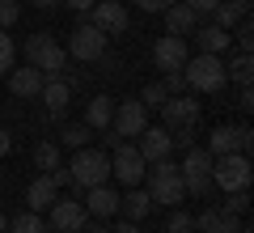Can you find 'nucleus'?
Listing matches in <instances>:
<instances>
[{"mask_svg":"<svg viewBox=\"0 0 254 233\" xmlns=\"http://www.w3.org/2000/svg\"><path fill=\"white\" fill-rule=\"evenodd\" d=\"M47 212H51L47 229H55V233H81V225L89 221V212H85L81 199H60L55 195V204L47 208Z\"/></svg>","mask_w":254,"mask_h":233,"instance_id":"f8f14e48","label":"nucleus"},{"mask_svg":"<svg viewBox=\"0 0 254 233\" xmlns=\"http://www.w3.org/2000/svg\"><path fill=\"white\" fill-rule=\"evenodd\" d=\"M81 204H85V212H89L93 221H110V216L119 212V191L102 182V187H89V191H85Z\"/></svg>","mask_w":254,"mask_h":233,"instance_id":"4468645a","label":"nucleus"},{"mask_svg":"<svg viewBox=\"0 0 254 233\" xmlns=\"http://www.w3.org/2000/svg\"><path fill=\"white\" fill-rule=\"evenodd\" d=\"M136 149H140V157H144V161H165V157L174 153V140H170V132H165V127H144Z\"/></svg>","mask_w":254,"mask_h":233,"instance_id":"dca6fc26","label":"nucleus"},{"mask_svg":"<svg viewBox=\"0 0 254 233\" xmlns=\"http://www.w3.org/2000/svg\"><path fill=\"white\" fill-rule=\"evenodd\" d=\"M47 85V77L34 68V64H26V68H9V89L17 93V98H38Z\"/></svg>","mask_w":254,"mask_h":233,"instance_id":"f3484780","label":"nucleus"},{"mask_svg":"<svg viewBox=\"0 0 254 233\" xmlns=\"http://www.w3.org/2000/svg\"><path fill=\"white\" fill-rule=\"evenodd\" d=\"M55 195H60L55 178H51V174H38V178L26 187V208H30V212H47V208L55 204Z\"/></svg>","mask_w":254,"mask_h":233,"instance_id":"a211bd4d","label":"nucleus"},{"mask_svg":"<svg viewBox=\"0 0 254 233\" xmlns=\"http://www.w3.org/2000/svg\"><path fill=\"white\" fill-rule=\"evenodd\" d=\"M68 9H76V13H85V9H93V0H64Z\"/></svg>","mask_w":254,"mask_h":233,"instance_id":"a19ab883","label":"nucleus"},{"mask_svg":"<svg viewBox=\"0 0 254 233\" xmlns=\"http://www.w3.org/2000/svg\"><path fill=\"white\" fill-rule=\"evenodd\" d=\"M26 60L43 72L47 81H55V77H64V72H68V51L55 43L51 30H38V34L26 38Z\"/></svg>","mask_w":254,"mask_h":233,"instance_id":"f03ea898","label":"nucleus"},{"mask_svg":"<svg viewBox=\"0 0 254 233\" xmlns=\"http://www.w3.org/2000/svg\"><path fill=\"white\" fill-rule=\"evenodd\" d=\"M110 115H115V98H106V93H93L85 102V127H93V132H106Z\"/></svg>","mask_w":254,"mask_h":233,"instance_id":"b1692460","label":"nucleus"},{"mask_svg":"<svg viewBox=\"0 0 254 233\" xmlns=\"http://www.w3.org/2000/svg\"><path fill=\"white\" fill-rule=\"evenodd\" d=\"M51 233H55V229H51Z\"/></svg>","mask_w":254,"mask_h":233,"instance_id":"de8ad7c7","label":"nucleus"},{"mask_svg":"<svg viewBox=\"0 0 254 233\" xmlns=\"http://www.w3.org/2000/svg\"><path fill=\"white\" fill-rule=\"evenodd\" d=\"M182 77H187V89H199V93H220L229 85L225 77V60L212 51H199L195 60L182 64Z\"/></svg>","mask_w":254,"mask_h":233,"instance_id":"7ed1b4c3","label":"nucleus"},{"mask_svg":"<svg viewBox=\"0 0 254 233\" xmlns=\"http://www.w3.org/2000/svg\"><path fill=\"white\" fill-rule=\"evenodd\" d=\"M30 4H34V9H55L60 0H30Z\"/></svg>","mask_w":254,"mask_h":233,"instance_id":"37998d69","label":"nucleus"},{"mask_svg":"<svg viewBox=\"0 0 254 233\" xmlns=\"http://www.w3.org/2000/svg\"><path fill=\"white\" fill-rule=\"evenodd\" d=\"M225 77H229V81H237V85H250V81H254V55L237 51L233 60L225 64Z\"/></svg>","mask_w":254,"mask_h":233,"instance_id":"a878e982","label":"nucleus"},{"mask_svg":"<svg viewBox=\"0 0 254 233\" xmlns=\"http://www.w3.org/2000/svg\"><path fill=\"white\" fill-rule=\"evenodd\" d=\"M148 161L140 157L136 144H115V157H110V178H119L123 187H140L144 182Z\"/></svg>","mask_w":254,"mask_h":233,"instance_id":"1a4fd4ad","label":"nucleus"},{"mask_svg":"<svg viewBox=\"0 0 254 233\" xmlns=\"http://www.w3.org/2000/svg\"><path fill=\"white\" fill-rule=\"evenodd\" d=\"M237 225H242V216L225 212V208H208V212H199L195 229L199 233H237Z\"/></svg>","mask_w":254,"mask_h":233,"instance_id":"4be33fe9","label":"nucleus"},{"mask_svg":"<svg viewBox=\"0 0 254 233\" xmlns=\"http://www.w3.org/2000/svg\"><path fill=\"white\" fill-rule=\"evenodd\" d=\"M187 4H190V9H195V17H212V9H216V4H220V0H187Z\"/></svg>","mask_w":254,"mask_h":233,"instance_id":"c9c22d12","label":"nucleus"},{"mask_svg":"<svg viewBox=\"0 0 254 233\" xmlns=\"http://www.w3.org/2000/svg\"><path fill=\"white\" fill-rule=\"evenodd\" d=\"M250 149H254V132L246 123H225V127H216V132L208 136L212 157H225V153H246V157H250Z\"/></svg>","mask_w":254,"mask_h":233,"instance_id":"9d476101","label":"nucleus"},{"mask_svg":"<svg viewBox=\"0 0 254 233\" xmlns=\"http://www.w3.org/2000/svg\"><path fill=\"white\" fill-rule=\"evenodd\" d=\"M68 174H72V187H102V182H110V157L102 149H76V157L68 161Z\"/></svg>","mask_w":254,"mask_h":233,"instance_id":"20e7f679","label":"nucleus"},{"mask_svg":"<svg viewBox=\"0 0 254 233\" xmlns=\"http://www.w3.org/2000/svg\"><path fill=\"white\" fill-rule=\"evenodd\" d=\"M9 144H13V140H9V132H4V127H0V157H4V153H9Z\"/></svg>","mask_w":254,"mask_h":233,"instance_id":"79ce46f5","label":"nucleus"},{"mask_svg":"<svg viewBox=\"0 0 254 233\" xmlns=\"http://www.w3.org/2000/svg\"><path fill=\"white\" fill-rule=\"evenodd\" d=\"M38 98L47 102V110H51L55 119H64V115H68V98H72V85L64 81V77H55V81H47V85H43V93H38Z\"/></svg>","mask_w":254,"mask_h":233,"instance_id":"5701e85b","label":"nucleus"},{"mask_svg":"<svg viewBox=\"0 0 254 233\" xmlns=\"http://www.w3.org/2000/svg\"><path fill=\"white\" fill-rule=\"evenodd\" d=\"M13 60H17V47H13V38L4 34V30H0V77H4V72L13 68Z\"/></svg>","mask_w":254,"mask_h":233,"instance_id":"473e14b6","label":"nucleus"},{"mask_svg":"<svg viewBox=\"0 0 254 233\" xmlns=\"http://www.w3.org/2000/svg\"><path fill=\"white\" fill-rule=\"evenodd\" d=\"M165 233H195V216L182 212V208H174L170 221H165Z\"/></svg>","mask_w":254,"mask_h":233,"instance_id":"7c9ffc66","label":"nucleus"},{"mask_svg":"<svg viewBox=\"0 0 254 233\" xmlns=\"http://www.w3.org/2000/svg\"><path fill=\"white\" fill-rule=\"evenodd\" d=\"M34 165H38V170H43V174H51V170H60V144H55V140H43V144H38V149H34Z\"/></svg>","mask_w":254,"mask_h":233,"instance_id":"bb28decb","label":"nucleus"},{"mask_svg":"<svg viewBox=\"0 0 254 233\" xmlns=\"http://www.w3.org/2000/svg\"><path fill=\"white\" fill-rule=\"evenodd\" d=\"M242 17H250V0H220L216 9H212V21L220 30H233Z\"/></svg>","mask_w":254,"mask_h":233,"instance_id":"393cba45","label":"nucleus"},{"mask_svg":"<svg viewBox=\"0 0 254 233\" xmlns=\"http://www.w3.org/2000/svg\"><path fill=\"white\" fill-rule=\"evenodd\" d=\"M89 136H93V127H85V123H68L60 132V144L64 149H85L89 144Z\"/></svg>","mask_w":254,"mask_h":233,"instance_id":"c85d7f7f","label":"nucleus"},{"mask_svg":"<svg viewBox=\"0 0 254 233\" xmlns=\"http://www.w3.org/2000/svg\"><path fill=\"white\" fill-rule=\"evenodd\" d=\"M131 4H136V9H144V13H165L174 0H131Z\"/></svg>","mask_w":254,"mask_h":233,"instance_id":"e433bc0d","label":"nucleus"},{"mask_svg":"<svg viewBox=\"0 0 254 233\" xmlns=\"http://www.w3.org/2000/svg\"><path fill=\"white\" fill-rule=\"evenodd\" d=\"M212 187H220L225 195H233V191H250V157H246V153L212 157Z\"/></svg>","mask_w":254,"mask_h":233,"instance_id":"39448f33","label":"nucleus"},{"mask_svg":"<svg viewBox=\"0 0 254 233\" xmlns=\"http://www.w3.org/2000/svg\"><path fill=\"white\" fill-rule=\"evenodd\" d=\"M237 110H254V89H250V85L237 89Z\"/></svg>","mask_w":254,"mask_h":233,"instance_id":"4c0bfd02","label":"nucleus"},{"mask_svg":"<svg viewBox=\"0 0 254 233\" xmlns=\"http://www.w3.org/2000/svg\"><path fill=\"white\" fill-rule=\"evenodd\" d=\"M148 127V110L140 98H127V102H115V115H110V127L106 132H115L119 140H131V136H140Z\"/></svg>","mask_w":254,"mask_h":233,"instance_id":"6e6552de","label":"nucleus"},{"mask_svg":"<svg viewBox=\"0 0 254 233\" xmlns=\"http://www.w3.org/2000/svg\"><path fill=\"white\" fill-rule=\"evenodd\" d=\"M93 26L102 34H127V9L119 0H98L93 4Z\"/></svg>","mask_w":254,"mask_h":233,"instance_id":"2eb2a0df","label":"nucleus"},{"mask_svg":"<svg viewBox=\"0 0 254 233\" xmlns=\"http://www.w3.org/2000/svg\"><path fill=\"white\" fill-rule=\"evenodd\" d=\"M110 233H140V225H136V221H119Z\"/></svg>","mask_w":254,"mask_h":233,"instance_id":"ea45409f","label":"nucleus"},{"mask_svg":"<svg viewBox=\"0 0 254 233\" xmlns=\"http://www.w3.org/2000/svg\"><path fill=\"white\" fill-rule=\"evenodd\" d=\"M165 98H170V93H165V85H161V81H153V85H144V89H140V102H144V110H161V106H165Z\"/></svg>","mask_w":254,"mask_h":233,"instance_id":"c756f323","label":"nucleus"},{"mask_svg":"<svg viewBox=\"0 0 254 233\" xmlns=\"http://www.w3.org/2000/svg\"><path fill=\"white\" fill-rule=\"evenodd\" d=\"M195 26H199V17H195V9H190L187 0H174L170 9H165V30L170 34H195Z\"/></svg>","mask_w":254,"mask_h":233,"instance_id":"6ab92c4d","label":"nucleus"},{"mask_svg":"<svg viewBox=\"0 0 254 233\" xmlns=\"http://www.w3.org/2000/svg\"><path fill=\"white\" fill-rule=\"evenodd\" d=\"M161 85H165V93H187V77H182V72H161Z\"/></svg>","mask_w":254,"mask_h":233,"instance_id":"f704fd0d","label":"nucleus"},{"mask_svg":"<svg viewBox=\"0 0 254 233\" xmlns=\"http://www.w3.org/2000/svg\"><path fill=\"white\" fill-rule=\"evenodd\" d=\"M4 233H9V229H4Z\"/></svg>","mask_w":254,"mask_h":233,"instance_id":"49530a36","label":"nucleus"},{"mask_svg":"<svg viewBox=\"0 0 254 233\" xmlns=\"http://www.w3.org/2000/svg\"><path fill=\"white\" fill-rule=\"evenodd\" d=\"M225 212L246 216V212H250V191H233V195H229V204H225Z\"/></svg>","mask_w":254,"mask_h":233,"instance_id":"72a5a7b5","label":"nucleus"},{"mask_svg":"<svg viewBox=\"0 0 254 233\" xmlns=\"http://www.w3.org/2000/svg\"><path fill=\"white\" fill-rule=\"evenodd\" d=\"M153 199H148V191H140V187H127V195H119V212H123V221H144L148 212H153Z\"/></svg>","mask_w":254,"mask_h":233,"instance_id":"aec40b11","label":"nucleus"},{"mask_svg":"<svg viewBox=\"0 0 254 233\" xmlns=\"http://www.w3.org/2000/svg\"><path fill=\"white\" fill-rule=\"evenodd\" d=\"M9 233H47V221L26 208L21 216H13V221H9Z\"/></svg>","mask_w":254,"mask_h":233,"instance_id":"cd10ccee","label":"nucleus"},{"mask_svg":"<svg viewBox=\"0 0 254 233\" xmlns=\"http://www.w3.org/2000/svg\"><path fill=\"white\" fill-rule=\"evenodd\" d=\"M144 178H148V199L153 204H182L187 199V182H182V170L165 157V161H148V170H144Z\"/></svg>","mask_w":254,"mask_h":233,"instance_id":"f257e3e1","label":"nucleus"},{"mask_svg":"<svg viewBox=\"0 0 254 233\" xmlns=\"http://www.w3.org/2000/svg\"><path fill=\"white\" fill-rule=\"evenodd\" d=\"M237 233H254V229H250V225H237Z\"/></svg>","mask_w":254,"mask_h":233,"instance_id":"a18cd8bd","label":"nucleus"},{"mask_svg":"<svg viewBox=\"0 0 254 233\" xmlns=\"http://www.w3.org/2000/svg\"><path fill=\"white\" fill-rule=\"evenodd\" d=\"M161 123H165V132L195 127V123H199V102L190 98V93H174V98H165V106H161Z\"/></svg>","mask_w":254,"mask_h":233,"instance_id":"9b49d317","label":"nucleus"},{"mask_svg":"<svg viewBox=\"0 0 254 233\" xmlns=\"http://www.w3.org/2000/svg\"><path fill=\"white\" fill-rule=\"evenodd\" d=\"M81 233H110V229H106V225H102V221H93V216H89V221L81 225Z\"/></svg>","mask_w":254,"mask_h":233,"instance_id":"58836bf2","label":"nucleus"},{"mask_svg":"<svg viewBox=\"0 0 254 233\" xmlns=\"http://www.w3.org/2000/svg\"><path fill=\"white\" fill-rule=\"evenodd\" d=\"M17 17H21V0H0V30L17 26Z\"/></svg>","mask_w":254,"mask_h":233,"instance_id":"2f4dec72","label":"nucleus"},{"mask_svg":"<svg viewBox=\"0 0 254 233\" xmlns=\"http://www.w3.org/2000/svg\"><path fill=\"white\" fill-rule=\"evenodd\" d=\"M106 43H110V34H102L93 21H81V26L72 30V43H68V60L102 64V60H106Z\"/></svg>","mask_w":254,"mask_h":233,"instance_id":"0eeeda50","label":"nucleus"},{"mask_svg":"<svg viewBox=\"0 0 254 233\" xmlns=\"http://www.w3.org/2000/svg\"><path fill=\"white\" fill-rule=\"evenodd\" d=\"M229 43H233L229 30H220L216 21H199V26H195V47H199V51L220 55V51H229Z\"/></svg>","mask_w":254,"mask_h":233,"instance_id":"412c9836","label":"nucleus"},{"mask_svg":"<svg viewBox=\"0 0 254 233\" xmlns=\"http://www.w3.org/2000/svg\"><path fill=\"white\" fill-rule=\"evenodd\" d=\"M182 182H187V195H208L212 191V153L199 149V144H190L187 153H182Z\"/></svg>","mask_w":254,"mask_h":233,"instance_id":"423d86ee","label":"nucleus"},{"mask_svg":"<svg viewBox=\"0 0 254 233\" xmlns=\"http://www.w3.org/2000/svg\"><path fill=\"white\" fill-rule=\"evenodd\" d=\"M4 229H9V216H4V212H0V233H4Z\"/></svg>","mask_w":254,"mask_h":233,"instance_id":"c03bdc74","label":"nucleus"},{"mask_svg":"<svg viewBox=\"0 0 254 233\" xmlns=\"http://www.w3.org/2000/svg\"><path fill=\"white\" fill-rule=\"evenodd\" d=\"M153 60H157V68H161V72H182V64L190 60L187 38H182V34H161V38H157V47H153Z\"/></svg>","mask_w":254,"mask_h":233,"instance_id":"ddd939ff","label":"nucleus"}]
</instances>
